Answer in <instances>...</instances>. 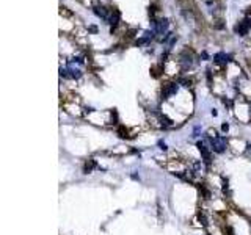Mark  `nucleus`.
I'll return each mask as SVG.
<instances>
[{
    "label": "nucleus",
    "mask_w": 251,
    "mask_h": 235,
    "mask_svg": "<svg viewBox=\"0 0 251 235\" xmlns=\"http://www.w3.org/2000/svg\"><path fill=\"white\" fill-rule=\"evenodd\" d=\"M119 17H121V14H119V11H118V10H113V13H111V16H110V24H111V31H113V28L116 27V24L119 22Z\"/></svg>",
    "instance_id": "obj_8"
},
{
    "label": "nucleus",
    "mask_w": 251,
    "mask_h": 235,
    "mask_svg": "<svg viewBox=\"0 0 251 235\" xmlns=\"http://www.w3.org/2000/svg\"><path fill=\"white\" fill-rule=\"evenodd\" d=\"M221 130H223V132L226 133V132L229 130V124H228V122H225V124H221Z\"/></svg>",
    "instance_id": "obj_16"
},
{
    "label": "nucleus",
    "mask_w": 251,
    "mask_h": 235,
    "mask_svg": "<svg viewBox=\"0 0 251 235\" xmlns=\"http://www.w3.org/2000/svg\"><path fill=\"white\" fill-rule=\"evenodd\" d=\"M196 147L199 149V152H201V155H202V160H204V163L209 166L212 163V154H211V150L207 149V146L202 143V141H198L196 143Z\"/></svg>",
    "instance_id": "obj_2"
},
{
    "label": "nucleus",
    "mask_w": 251,
    "mask_h": 235,
    "mask_svg": "<svg viewBox=\"0 0 251 235\" xmlns=\"http://www.w3.org/2000/svg\"><path fill=\"white\" fill-rule=\"evenodd\" d=\"M94 13H96L99 17H102V19L107 17V10H105L104 7H94Z\"/></svg>",
    "instance_id": "obj_10"
},
{
    "label": "nucleus",
    "mask_w": 251,
    "mask_h": 235,
    "mask_svg": "<svg viewBox=\"0 0 251 235\" xmlns=\"http://www.w3.org/2000/svg\"><path fill=\"white\" fill-rule=\"evenodd\" d=\"M69 72H71V77H72V78H80V77H82V72H80L78 69H71Z\"/></svg>",
    "instance_id": "obj_12"
},
{
    "label": "nucleus",
    "mask_w": 251,
    "mask_h": 235,
    "mask_svg": "<svg viewBox=\"0 0 251 235\" xmlns=\"http://www.w3.org/2000/svg\"><path fill=\"white\" fill-rule=\"evenodd\" d=\"M160 121H162V124H165V126H173V121L168 119L166 116H160Z\"/></svg>",
    "instance_id": "obj_13"
},
{
    "label": "nucleus",
    "mask_w": 251,
    "mask_h": 235,
    "mask_svg": "<svg viewBox=\"0 0 251 235\" xmlns=\"http://www.w3.org/2000/svg\"><path fill=\"white\" fill-rule=\"evenodd\" d=\"M94 166H96V162H94V160H90V162L85 165V169H83V171H85V173L88 174V173H91V171H93V168H94Z\"/></svg>",
    "instance_id": "obj_11"
},
{
    "label": "nucleus",
    "mask_w": 251,
    "mask_h": 235,
    "mask_svg": "<svg viewBox=\"0 0 251 235\" xmlns=\"http://www.w3.org/2000/svg\"><path fill=\"white\" fill-rule=\"evenodd\" d=\"M178 93V83H166L163 91H162V97L163 99H168L170 96L176 94Z\"/></svg>",
    "instance_id": "obj_3"
},
{
    "label": "nucleus",
    "mask_w": 251,
    "mask_h": 235,
    "mask_svg": "<svg viewBox=\"0 0 251 235\" xmlns=\"http://www.w3.org/2000/svg\"><path fill=\"white\" fill-rule=\"evenodd\" d=\"M152 38H154V33H152V31H144V36H143V38H140V39H137V46L149 43Z\"/></svg>",
    "instance_id": "obj_7"
},
{
    "label": "nucleus",
    "mask_w": 251,
    "mask_h": 235,
    "mask_svg": "<svg viewBox=\"0 0 251 235\" xmlns=\"http://www.w3.org/2000/svg\"><path fill=\"white\" fill-rule=\"evenodd\" d=\"M198 133H199V127H195V130H193V136H199Z\"/></svg>",
    "instance_id": "obj_17"
},
{
    "label": "nucleus",
    "mask_w": 251,
    "mask_h": 235,
    "mask_svg": "<svg viewBox=\"0 0 251 235\" xmlns=\"http://www.w3.org/2000/svg\"><path fill=\"white\" fill-rule=\"evenodd\" d=\"M166 28H168V21H166V19H160V21L154 22V30L157 33H163Z\"/></svg>",
    "instance_id": "obj_5"
},
{
    "label": "nucleus",
    "mask_w": 251,
    "mask_h": 235,
    "mask_svg": "<svg viewBox=\"0 0 251 235\" xmlns=\"http://www.w3.org/2000/svg\"><path fill=\"white\" fill-rule=\"evenodd\" d=\"M249 224H251V221H249Z\"/></svg>",
    "instance_id": "obj_19"
},
{
    "label": "nucleus",
    "mask_w": 251,
    "mask_h": 235,
    "mask_svg": "<svg viewBox=\"0 0 251 235\" xmlns=\"http://www.w3.org/2000/svg\"><path fill=\"white\" fill-rule=\"evenodd\" d=\"M119 136H121V138H126V136H127V130L124 132V129L119 127Z\"/></svg>",
    "instance_id": "obj_14"
},
{
    "label": "nucleus",
    "mask_w": 251,
    "mask_h": 235,
    "mask_svg": "<svg viewBox=\"0 0 251 235\" xmlns=\"http://www.w3.org/2000/svg\"><path fill=\"white\" fill-rule=\"evenodd\" d=\"M179 63H181L182 69L185 71V69H188V67L192 66V57H190V55L187 57V52H184V53L181 55V60H179Z\"/></svg>",
    "instance_id": "obj_6"
},
{
    "label": "nucleus",
    "mask_w": 251,
    "mask_h": 235,
    "mask_svg": "<svg viewBox=\"0 0 251 235\" xmlns=\"http://www.w3.org/2000/svg\"><path fill=\"white\" fill-rule=\"evenodd\" d=\"M249 22H251L249 19H245L243 22L237 24V25H235V28H234V30H235V33H239L240 36H245V35L248 33V30H249V25H251Z\"/></svg>",
    "instance_id": "obj_4"
},
{
    "label": "nucleus",
    "mask_w": 251,
    "mask_h": 235,
    "mask_svg": "<svg viewBox=\"0 0 251 235\" xmlns=\"http://www.w3.org/2000/svg\"><path fill=\"white\" fill-rule=\"evenodd\" d=\"M211 144H212V150L217 152V154H223L226 150V146H228L225 136H214V138H211Z\"/></svg>",
    "instance_id": "obj_1"
},
{
    "label": "nucleus",
    "mask_w": 251,
    "mask_h": 235,
    "mask_svg": "<svg viewBox=\"0 0 251 235\" xmlns=\"http://www.w3.org/2000/svg\"><path fill=\"white\" fill-rule=\"evenodd\" d=\"M159 147H160L162 150H166V149H168V146H166L163 141H159Z\"/></svg>",
    "instance_id": "obj_15"
},
{
    "label": "nucleus",
    "mask_w": 251,
    "mask_h": 235,
    "mask_svg": "<svg viewBox=\"0 0 251 235\" xmlns=\"http://www.w3.org/2000/svg\"><path fill=\"white\" fill-rule=\"evenodd\" d=\"M229 60H231V57L226 55V53H223V52L214 55V61H215V63H226V61H229Z\"/></svg>",
    "instance_id": "obj_9"
},
{
    "label": "nucleus",
    "mask_w": 251,
    "mask_h": 235,
    "mask_svg": "<svg viewBox=\"0 0 251 235\" xmlns=\"http://www.w3.org/2000/svg\"><path fill=\"white\" fill-rule=\"evenodd\" d=\"M199 221H202V224H204V226L207 224V223H206V218H204V215H201V213H199Z\"/></svg>",
    "instance_id": "obj_18"
}]
</instances>
